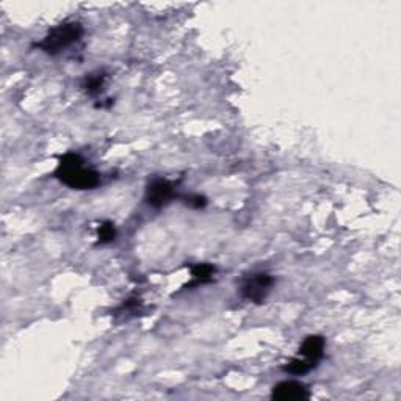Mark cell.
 <instances>
[{"label":"cell","instance_id":"6da1fadb","mask_svg":"<svg viewBox=\"0 0 401 401\" xmlns=\"http://www.w3.org/2000/svg\"><path fill=\"white\" fill-rule=\"evenodd\" d=\"M55 176L64 185L76 190H91L98 187L100 182L99 173L91 170V168H86L83 158L77 154H72V152L60 157Z\"/></svg>","mask_w":401,"mask_h":401},{"label":"cell","instance_id":"7a4b0ae2","mask_svg":"<svg viewBox=\"0 0 401 401\" xmlns=\"http://www.w3.org/2000/svg\"><path fill=\"white\" fill-rule=\"evenodd\" d=\"M83 35V27L80 23H64L57 25L55 28L49 32V35L42 40L38 47L45 50L46 54L57 55L60 54L63 49L74 45Z\"/></svg>","mask_w":401,"mask_h":401},{"label":"cell","instance_id":"3957f363","mask_svg":"<svg viewBox=\"0 0 401 401\" xmlns=\"http://www.w3.org/2000/svg\"><path fill=\"white\" fill-rule=\"evenodd\" d=\"M274 284V278L267 273H257L248 278L242 286V295L248 301L260 304L267 300V296Z\"/></svg>","mask_w":401,"mask_h":401},{"label":"cell","instance_id":"277c9868","mask_svg":"<svg viewBox=\"0 0 401 401\" xmlns=\"http://www.w3.org/2000/svg\"><path fill=\"white\" fill-rule=\"evenodd\" d=\"M174 194H176L174 193V185L170 180L156 179L146 188V202H148L151 207L160 209L166 206V204H170L174 198Z\"/></svg>","mask_w":401,"mask_h":401},{"label":"cell","instance_id":"5b68a950","mask_svg":"<svg viewBox=\"0 0 401 401\" xmlns=\"http://www.w3.org/2000/svg\"><path fill=\"white\" fill-rule=\"evenodd\" d=\"M325 345V337H322V335H309L300 347V357L304 362H308L312 368H315L318 362L323 359Z\"/></svg>","mask_w":401,"mask_h":401},{"label":"cell","instance_id":"8992f818","mask_svg":"<svg viewBox=\"0 0 401 401\" xmlns=\"http://www.w3.org/2000/svg\"><path fill=\"white\" fill-rule=\"evenodd\" d=\"M310 397L308 385L298 381H282L273 388L272 398L279 401H291V400H306Z\"/></svg>","mask_w":401,"mask_h":401},{"label":"cell","instance_id":"52a82bcc","mask_svg":"<svg viewBox=\"0 0 401 401\" xmlns=\"http://www.w3.org/2000/svg\"><path fill=\"white\" fill-rule=\"evenodd\" d=\"M215 267L209 265V264H196L192 267V276H193V282L190 286H199V284H206L214 279L215 274Z\"/></svg>","mask_w":401,"mask_h":401},{"label":"cell","instance_id":"ba28073f","mask_svg":"<svg viewBox=\"0 0 401 401\" xmlns=\"http://www.w3.org/2000/svg\"><path fill=\"white\" fill-rule=\"evenodd\" d=\"M104 83H105V76L99 72V74H91L85 79V83H83V88L86 90V93L91 94H99L104 88Z\"/></svg>","mask_w":401,"mask_h":401},{"label":"cell","instance_id":"9c48e42d","mask_svg":"<svg viewBox=\"0 0 401 401\" xmlns=\"http://www.w3.org/2000/svg\"><path fill=\"white\" fill-rule=\"evenodd\" d=\"M98 238L100 245H107L112 243L113 240L116 238V228L115 224L110 221H104L102 224H99L98 228Z\"/></svg>","mask_w":401,"mask_h":401},{"label":"cell","instance_id":"30bf717a","mask_svg":"<svg viewBox=\"0 0 401 401\" xmlns=\"http://www.w3.org/2000/svg\"><path fill=\"white\" fill-rule=\"evenodd\" d=\"M284 370L289 371V373L291 375H306V373H309L312 367L308 362H304L301 357H294V359H291L286 367H284Z\"/></svg>","mask_w":401,"mask_h":401},{"label":"cell","instance_id":"8fae6325","mask_svg":"<svg viewBox=\"0 0 401 401\" xmlns=\"http://www.w3.org/2000/svg\"><path fill=\"white\" fill-rule=\"evenodd\" d=\"M184 201H185L187 206L193 207V209H202V207H206V204H207V199L204 198V196H201V194L185 196Z\"/></svg>","mask_w":401,"mask_h":401}]
</instances>
